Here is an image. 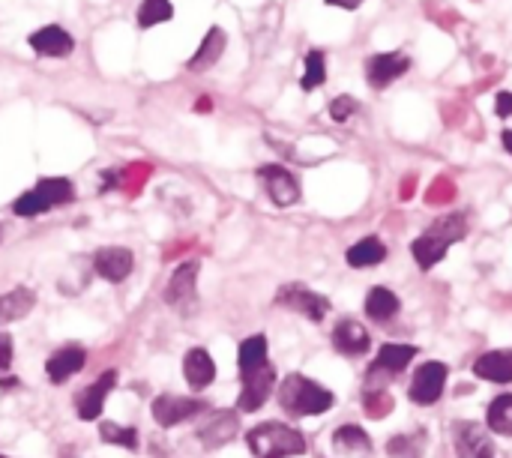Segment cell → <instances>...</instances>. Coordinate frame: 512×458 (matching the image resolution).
Segmentation results:
<instances>
[{
  "mask_svg": "<svg viewBox=\"0 0 512 458\" xmlns=\"http://www.w3.org/2000/svg\"><path fill=\"white\" fill-rule=\"evenodd\" d=\"M465 234H468V216H465V213H447V216L435 219V222L426 228V234H420V237L411 243V255H414L417 267H420V270L438 267V264L447 258L450 246L459 243Z\"/></svg>",
  "mask_w": 512,
  "mask_h": 458,
  "instance_id": "cell-1",
  "label": "cell"
},
{
  "mask_svg": "<svg viewBox=\"0 0 512 458\" xmlns=\"http://www.w3.org/2000/svg\"><path fill=\"white\" fill-rule=\"evenodd\" d=\"M0 234H3V228H0Z\"/></svg>",
  "mask_w": 512,
  "mask_h": 458,
  "instance_id": "cell-38",
  "label": "cell"
},
{
  "mask_svg": "<svg viewBox=\"0 0 512 458\" xmlns=\"http://www.w3.org/2000/svg\"><path fill=\"white\" fill-rule=\"evenodd\" d=\"M27 42H30V48H33L36 54H42V57H66V54H72V48H75V39H72L63 27H57V24H48V27L33 30Z\"/></svg>",
  "mask_w": 512,
  "mask_h": 458,
  "instance_id": "cell-18",
  "label": "cell"
},
{
  "mask_svg": "<svg viewBox=\"0 0 512 458\" xmlns=\"http://www.w3.org/2000/svg\"><path fill=\"white\" fill-rule=\"evenodd\" d=\"M195 279H198V261H186L174 270L168 288H165V303L174 309H186L189 303H195Z\"/></svg>",
  "mask_w": 512,
  "mask_h": 458,
  "instance_id": "cell-16",
  "label": "cell"
},
{
  "mask_svg": "<svg viewBox=\"0 0 512 458\" xmlns=\"http://www.w3.org/2000/svg\"><path fill=\"white\" fill-rule=\"evenodd\" d=\"M132 267H135L132 252H129V249H120V246H102V249H96V255H93V270H96V276H102V279L111 282V285H120L123 279H129Z\"/></svg>",
  "mask_w": 512,
  "mask_h": 458,
  "instance_id": "cell-13",
  "label": "cell"
},
{
  "mask_svg": "<svg viewBox=\"0 0 512 458\" xmlns=\"http://www.w3.org/2000/svg\"><path fill=\"white\" fill-rule=\"evenodd\" d=\"M495 114H498L501 120H510L512 117V90H501V93L495 96Z\"/></svg>",
  "mask_w": 512,
  "mask_h": 458,
  "instance_id": "cell-34",
  "label": "cell"
},
{
  "mask_svg": "<svg viewBox=\"0 0 512 458\" xmlns=\"http://www.w3.org/2000/svg\"><path fill=\"white\" fill-rule=\"evenodd\" d=\"M183 375L192 390H207L216 378V363L204 348H189L183 360Z\"/></svg>",
  "mask_w": 512,
  "mask_h": 458,
  "instance_id": "cell-20",
  "label": "cell"
},
{
  "mask_svg": "<svg viewBox=\"0 0 512 458\" xmlns=\"http://www.w3.org/2000/svg\"><path fill=\"white\" fill-rule=\"evenodd\" d=\"M237 366H240V375L243 378L252 375V372H258V369H264V366H270L267 363V339L264 336H249L240 345V351H237Z\"/></svg>",
  "mask_w": 512,
  "mask_h": 458,
  "instance_id": "cell-27",
  "label": "cell"
},
{
  "mask_svg": "<svg viewBox=\"0 0 512 458\" xmlns=\"http://www.w3.org/2000/svg\"><path fill=\"white\" fill-rule=\"evenodd\" d=\"M33 306H36V294L30 288H12L9 294L0 297V324L27 318L33 312Z\"/></svg>",
  "mask_w": 512,
  "mask_h": 458,
  "instance_id": "cell-25",
  "label": "cell"
},
{
  "mask_svg": "<svg viewBox=\"0 0 512 458\" xmlns=\"http://www.w3.org/2000/svg\"><path fill=\"white\" fill-rule=\"evenodd\" d=\"M486 429L492 435H504V438H512V393H504L498 396L489 411H486Z\"/></svg>",
  "mask_w": 512,
  "mask_h": 458,
  "instance_id": "cell-29",
  "label": "cell"
},
{
  "mask_svg": "<svg viewBox=\"0 0 512 458\" xmlns=\"http://www.w3.org/2000/svg\"><path fill=\"white\" fill-rule=\"evenodd\" d=\"M333 447L339 450V456H369L372 453V438L366 435V429H360V426H354V423H348V426H342V429H336V435H333Z\"/></svg>",
  "mask_w": 512,
  "mask_h": 458,
  "instance_id": "cell-23",
  "label": "cell"
},
{
  "mask_svg": "<svg viewBox=\"0 0 512 458\" xmlns=\"http://www.w3.org/2000/svg\"><path fill=\"white\" fill-rule=\"evenodd\" d=\"M99 438L111 447H123V450H138L141 438H138V429L135 426H117V423H99Z\"/></svg>",
  "mask_w": 512,
  "mask_h": 458,
  "instance_id": "cell-30",
  "label": "cell"
},
{
  "mask_svg": "<svg viewBox=\"0 0 512 458\" xmlns=\"http://www.w3.org/2000/svg\"><path fill=\"white\" fill-rule=\"evenodd\" d=\"M279 405L291 417H315L327 414L336 405V396L306 375H288L279 384Z\"/></svg>",
  "mask_w": 512,
  "mask_h": 458,
  "instance_id": "cell-2",
  "label": "cell"
},
{
  "mask_svg": "<svg viewBox=\"0 0 512 458\" xmlns=\"http://www.w3.org/2000/svg\"><path fill=\"white\" fill-rule=\"evenodd\" d=\"M453 447L459 458H495V441L492 432L474 420H462L453 429Z\"/></svg>",
  "mask_w": 512,
  "mask_h": 458,
  "instance_id": "cell-8",
  "label": "cell"
},
{
  "mask_svg": "<svg viewBox=\"0 0 512 458\" xmlns=\"http://www.w3.org/2000/svg\"><path fill=\"white\" fill-rule=\"evenodd\" d=\"M0 458H6V456H0Z\"/></svg>",
  "mask_w": 512,
  "mask_h": 458,
  "instance_id": "cell-39",
  "label": "cell"
},
{
  "mask_svg": "<svg viewBox=\"0 0 512 458\" xmlns=\"http://www.w3.org/2000/svg\"><path fill=\"white\" fill-rule=\"evenodd\" d=\"M333 348L342 354V357H363L369 348H372V339H369V330L354 321V318H345L336 324L333 330Z\"/></svg>",
  "mask_w": 512,
  "mask_h": 458,
  "instance_id": "cell-15",
  "label": "cell"
},
{
  "mask_svg": "<svg viewBox=\"0 0 512 458\" xmlns=\"http://www.w3.org/2000/svg\"><path fill=\"white\" fill-rule=\"evenodd\" d=\"M255 458H294L306 453V438L285 423H261L246 435Z\"/></svg>",
  "mask_w": 512,
  "mask_h": 458,
  "instance_id": "cell-3",
  "label": "cell"
},
{
  "mask_svg": "<svg viewBox=\"0 0 512 458\" xmlns=\"http://www.w3.org/2000/svg\"><path fill=\"white\" fill-rule=\"evenodd\" d=\"M240 432V417L237 411H216L201 429H198V441L207 447V450H219L225 444H231Z\"/></svg>",
  "mask_w": 512,
  "mask_h": 458,
  "instance_id": "cell-14",
  "label": "cell"
},
{
  "mask_svg": "<svg viewBox=\"0 0 512 458\" xmlns=\"http://www.w3.org/2000/svg\"><path fill=\"white\" fill-rule=\"evenodd\" d=\"M72 201H75V189L66 177H42L27 195H21L12 204V210H15V216L33 219V216H42V213H48L60 204H72Z\"/></svg>",
  "mask_w": 512,
  "mask_h": 458,
  "instance_id": "cell-4",
  "label": "cell"
},
{
  "mask_svg": "<svg viewBox=\"0 0 512 458\" xmlns=\"http://www.w3.org/2000/svg\"><path fill=\"white\" fill-rule=\"evenodd\" d=\"M447 378H450V369L438 360H429L423 363L417 372H414V381L408 387V399L417 405V408H432L441 396H444V387H447Z\"/></svg>",
  "mask_w": 512,
  "mask_h": 458,
  "instance_id": "cell-6",
  "label": "cell"
},
{
  "mask_svg": "<svg viewBox=\"0 0 512 458\" xmlns=\"http://www.w3.org/2000/svg\"><path fill=\"white\" fill-rule=\"evenodd\" d=\"M303 66H306V69H303L300 87H303L306 93H312L315 87H321V84L327 81V57H324V51L312 48V51L306 54Z\"/></svg>",
  "mask_w": 512,
  "mask_h": 458,
  "instance_id": "cell-31",
  "label": "cell"
},
{
  "mask_svg": "<svg viewBox=\"0 0 512 458\" xmlns=\"http://www.w3.org/2000/svg\"><path fill=\"white\" fill-rule=\"evenodd\" d=\"M426 444H429V432L417 429L408 435H396L387 441V456L390 458H423L426 456Z\"/></svg>",
  "mask_w": 512,
  "mask_h": 458,
  "instance_id": "cell-28",
  "label": "cell"
},
{
  "mask_svg": "<svg viewBox=\"0 0 512 458\" xmlns=\"http://www.w3.org/2000/svg\"><path fill=\"white\" fill-rule=\"evenodd\" d=\"M114 384H117V372H105L102 378H96V381H93V384L78 396V402H75L78 417H81V420H87V423H93V420L102 414L105 399H108V393L114 390Z\"/></svg>",
  "mask_w": 512,
  "mask_h": 458,
  "instance_id": "cell-19",
  "label": "cell"
},
{
  "mask_svg": "<svg viewBox=\"0 0 512 458\" xmlns=\"http://www.w3.org/2000/svg\"><path fill=\"white\" fill-rule=\"evenodd\" d=\"M276 306L291 309V312H300L303 318H309V321H315V324L324 321L327 312H330V300L321 297V294H315L312 288H306V285H300V282L282 285V288L276 291Z\"/></svg>",
  "mask_w": 512,
  "mask_h": 458,
  "instance_id": "cell-7",
  "label": "cell"
},
{
  "mask_svg": "<svg viewBox=\"0 0 512 458\" xmlns=\"http://www.w3.org/2000/svg\"><path fill=\"white\" fill-rule=\"evenodd\" d=\"M12 363V339L0 330V372H6Z\"/></svg>",
  "mask_w": 512,
  "mask_h": 458,
  "instance_id": "cell-35",
  "label": "cell"
},
{
  "mask_svg": "<svg viewBox=\"0 0 512 458\" xmlns=\"http://www.w3.org/2000/svg\"><path fill=\"white\" fill-rule=\"evenodd\" d=\"M174 18L171 0H141L138 6V27H156Z\"/></svg>",
  "mask_w": 512,
  "mask_h": 458,
  "instance_id": "cell-32",
  "label": "cell"
},
{
  "mask_svg": "<svg viewBox=\"0 0 512 458\" xmlns=\"http://www.w3.org/2000/svg\"><path fill=\"white\" fill-rule=\"evenodd\" d=\"M225 42H228L225 30H222V27H210V30H207V36L201 39L198 51L189 57L186 69H189V72H204V69L216 66V60H219V57H222V51H225Z\"/></svg>",
  "mask_w": 512,
  "mask_h": 458,
  "instance_id": "cell-21",
  "label": "cell"
},
{
  "mask_svg": "<svg viewBox=\"0 0 512 458\" xmlns=\"http://www.w3.org/2000/svg\"><path fill=\"white\" fill-rule=\"evenodd\" d=\"M84 363H87L84 348H81V345H66V348H60L57 354L48 357L45 375H48L51 384H66L72 375H78V372L84 369Z\"/></svg>",
  "mask_w": 512,
  "mask_h": 458,
  "instance_id": "cell-17",
  "label": "cell"
},
{
  "mask_svg": "<svg viewBox=\"0 0 512 458\" xmlns=\"http://www.w3.org/2000/svg\"><path fill=\"white\" fill-rule=\"evenodd\" d=\"M276 387V369L273 366H264L252 375L243 378V390H240V399H237V411L243 414H255L264 408V402L270 399Z\"/></svg>",
  "mask_w": 512,
  "mask_h": 458,
  "instance_id": "cell-12",
  "label": "cell"
},
{
  "mask_svg": "<svg viewBox=\"0 0 512 458\" xmlns=\"http://www.w3.org/2000/svg\"><path fill=\"white\" fill-rule=\"evenodd\" d=\"M204 408L207 405L201 399H186V396H168V393H162V396H156V402H153L150 411H153V420L159 426L171 429V426H180V423L198 417Z\"/></svg>",
  "mask_w": 512,
  "mask_h": 458,
  "instance_id": "cell-9",
  "label": "cell"
},
{
  "mask_svg": "<svg viewBox=\"0 0 512 458\" xmlns=\"http://www.w3.org/2000/svg\"><path fill=\"white\" fill-rule=\"evenodd\" d=\"M330 6H339V9H357L363 6V0H327Z\"/></svg>",
  "mask_w": 512,
  "mask_h": 458,
  "instance_id": "cell-36",
  "label": "cell"
},
{
  "mask_svg": "<svg viewBox=\"0 0 512 458\" xmlns=\"http://www.w3.org/2000/svg\"><path fill=\"white\" fill-rule=\"evenodd\" d=\"M357 108H360V102H357L354 96H336V99L330 102V117H333L336 123H348V120L357 114Z\"/></svg>",
  "mask_w": 512,
  "mask_h": 458,
  "instance_id": "cell-33",
  "label": "cell"
},
{
  "mask_svg": "<svg viewBox=\"0 0 512 458\" xmlns=\"http://www.w3.org/2000/svg\"><path fill=\"white\" fill-rule=\"evenodd\" d=\"M258 177H261V183H264V189H267V195H270V201L276 207H291V204L300 201V183L288 168L264 165V168H258Z\"/></svg>",
  "mask_w": 512,
  "mask_h": 458,
  "instance_id": "cell-11",
  "label": "cell"
},
{
  "mask_svg": "<svg viewBox=\"0 0 512 458\" xmlns=\"http://www.w3.org/2000/svg\"><path fill=\"white\" fill-rule=\"evenodd\" d=\"M501 141H504V147H507V153H512V129H504V135H501Z\"/></svg>",
  "mask_w": 512,
  "mask_h": 458,
  "instance_id": "cell-37",
  "label": "cell"
},
{
  "mask_svg": "<svg viewBox=\"0 0 512 458\" xmlns=\"http://www.w3.org/2000/svg\"><path fill=\"white\" fill-rule=\"evenodd\" d=\"M399 309H402L399 297H396L390 288H384V285H378V288H372V291L366 294V315H369L375 324H387L390 318L399 315Z\"/></svg>",
  "mask_w": 512,
  "mask_h": 458,
  "instance_id": "cell-24",
  "label": "cell"
},
{
  "mask_svg": "<svg viewBox=\"0 0 512 458\" xmlns=\"http://www.w3.org/2000/svg\"><path fill=\"white\" fill-rule=\"evenodd\" d=\"M414 357H417L414 345H384L378 351V357L372 360V366L366 369V393L381 390L387 381H393L399 372H405Z\"/></svg>",
  "mask_w": 512,
  "mask_h": 458,
  "instance_id": "cell-5",
  "label": "cell"
},
{
  "mask_svg": "<svg viewBox=\"0 0 512 458\" xmlns=\"http://www.w3.org/2000/svg\"><path fill=\"white\" fill-rule=\"evenodd\" d=\"M474 375L489 384H512V351H489L474 363Z\"/></svg>",
  "mask_w": 512,
  "mask_h": 458,
  "instance_id": "cell-22",
  "label": "cell"
},
{
  "mask_svg": "<svg viewBox=\"0 0 512 458\" xmlns=\"http://www.w3.org/2000/svg\"><path fill=\"white\" fill-rule=\"evenodd\" d=\"M408 69H411V57L408 54H402V51H384V54H375V57L366 60V81L375 90H384L396 78H402Z\"/></svg>",
  "mask_w": 512,
  "mask_h": 458,
  "instance_id": "cell-10",
  "label": "cell"
},
{
  "mask_svg": "<svg viewBox=\"0 0 512 458\" xmlns=\"http://www.w3.org/2000/svg\"><path fill=\"white\" fill-rule=\"evenodd\" d=\"M384 258H387V246H384L378 237H363V240L354 243V246L348 249V255H345V261H348L351 267H357V270H363V267H378V264H384Z\"/></svg>",
  "mask_w": 512,
  "mask_h": 458,
  "instance_id": "cell-26",
  "label": "cell"
}]
</instances>
